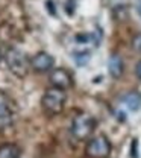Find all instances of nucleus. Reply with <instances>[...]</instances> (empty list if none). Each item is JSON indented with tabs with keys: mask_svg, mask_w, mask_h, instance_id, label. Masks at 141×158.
Listing matches in <instances>:
<instances>
[{
	"mask_svg": "<svg viewBox=\"0 0 141 158\" xmlns=\"http://www.w3.org/2000/svg\"><path fill=\"white\" fill-rule=\"evenodd\" d=\"M138 14H140V17H141V5L138 6Z\"/></svg>",
	"mask_w": 141,
	"mask_h": 158,
	"instance_id": "nucleus-15",
	"label": "nucleus"
},
{
	"mask_svg": "<svg viewBox=\"0 0 141 158\" xmlns=\"http://www.w3.org/2000/svg\"><path fill=\"white\" fill-rule=\"evenodd\" d=\"M5 62L9 69V72L12 75H15L17 78H24L29 73L30 65V59L27 58V55L17 49V47H9L5 53Z\"/></svg>",
	"mask_w": 141,
	"mask_h": 158,
	"instance_id": "nucleus-1",
	"label": "nucleus"
},
{
	"mask_svg": "<svg viewBox=\"0 0 141 158\" xmlns=\"http://www.w3.org/2000/svg\"><path fill=\"white\" fill-rule=\"evenodd\" d=\"M132 46H134V49H135L137 52L141 53V34H138V35L134 37V40H132Z\"/></svg>",
	"mask_w": 141,
	"mask_h": 158,
	"instance_id": "nucleus-12",
	"label": "nucleus"
},
{
	"mask_svg": "<svg viewBox=\"0 0 141 158\" xmlns=\"http://www.w3.org/2000/svg\"><path fill=\"white\" fill-rule=\"evenodd\" d=\"M46 6H47V11H50V14L55 15V5H53V2L52 0H47L46 2Z\"/></svg>",
	"mask_w": 141,
	"mask_h": 158,
	"instance_id": "nucleus-13",
	"label": "nucleus"
},
{
	"mask_svg": "<svg viewBox=\"0 0 141 158\" xmlns=\"http://www.w3.org/2000/svg\"><path fill=\"white\" fill-rule=\"evenodd\" d=\"M21 151L17 144L12 143H6L3 146H0V158H20Z\"/></svg>",
	"mask_w": 141,
	"mask_h": 158,
	"instance_id": "nucleus-10",
	"label": "nucleus"
},
{
	"mask_svg": "<svg viewBox=\"0 0 141 158\" xmlns=\"http://www.w3.org/2000/svg\"><path fill=\"white\" fill-rule=\"evenodd\" d=\"M85 152L90 158H108L111 155V143L105 135H97L88 141Z\"/></svg>",
	"mask_w": 141,
	"mask_h": 158,
	"instance_id": "nucleus-4",
	"label": "nucleus"
},
{
	"mask_svg": "<svg viewBox=\"0 0 141 158\" xmlns=\"http://www.w3.org/2000/svg\"><path fill=\"white\" fill-rule=\"evenodd\" d=\"M108 72L114 79H119L123 75V59L117 53L111 55V58L108 61Z\"/></svg>",
	"mask_w": 141,
	"mask_h": 158,
	"instance_id": "nucleus-9",
	"label": "nucleus"
},
{
	"mask_svg": "<svg viewBox=\"0 0 141 158\" xmlns=\"http://www.w3.org/2000/svg\"><path fill=\"white\" fill-rule=\"evenodd\" d=\"M53 64H55V59H53V56H52L50 53H47V52H38L34 58L30 59L32 69H34L35 72H38V73H44V72L52 70Z\"/></svg>",
	"mask_w": 141,
	"mask_h": 158,
	"instance_id": "nucleus-7",
	"label": "nucleus"
},
{
	"mask_svg": "<svg viewBox=\"0 0 141 158\" xmlns=\"http://www.w3.org/2000/svg\"><path fill=\"white\" fill-rule=\"evenodd\" d=\"M14 102L6 93L0 91V131L9 128L14 123Z\"/></svg>",
	"mask_w": 141,
	"mask_h": 158,
	"instance_id": "nucleus-5",
	"label": "nucleus"
},
{
	"mask_svg": "<svg viewBox=\"0 0 141 158\" xmlns=\"http://www.w3.org/2000/svg\"><path fill=\"white\" fill-rule=\"evenodd\" d=\"M135 75L138 76V79H141V61H138L135 65Z\"/></svg>",
	"mask_w": 141,
	"mask_h": 158,
	"instance_id": "nucleus-14",
	"label": "nucleus"
},
{
	"mask_svg": "<svg viewBox=\"0 0 141 158\" xmlns=\"http://www.w3.org/2000/svg\"><path fill=\"white\" fill-rule=\"evenodd\" d=\"M49 79H50V84L55 88H59V90H64V91L71 88V85H73V76L65 69H55V70H52Z\"/></svg>",
	"mask_w": 141,
	"mask_h": 158,
	"instance_id": "nucleus-6",
	"label": "nucleus"
},
{
	"mask_svg": "<svg viewBox=\"0 0 141 158\" xmlns=\"http://www.w3.org/2000/svg\"><path fill=\"white\" fill-rule=\"evenodd\" d=\"M0 61H2V50H0Z\"/></svg>",
	"mask_w": 141,
	"mask_h": 158,
	"instance_id": "nucleus-16",
	"label": "nucleus"
},
{
	"mask_svg": "<svg viewBox=\"0 0 141 158\" xmlns=\"http://www.w3.org/2000/svg\"><path fill=\"white\" fill-rule=\"evenodd\" d=\"M65 100H67L65 91L52 87V88H49L42 94V98H41V108H42V111L47 116H56V114L62 113V110L65 106Z\"/></svg>",
	"mask_w": 141,
	"mask_h": 158,
	"instance_id": "nucleus-2",
	"label": "nucleus"
},
{
	"mask_svg": "<svg viewBox=\"0 0 141 158\" xmlns=\"http://www.w3.org/2000/svg\"><path fill=\"white\" fill-rule=\"evenodd\" d=\"M90 58H91L90 50H76V52L73 53V59L76 61L78 65H85V64L90 61Z\"/></svg>",
	"mask_w": 141,
	"mask_h": 158,
	"instance_id": "nucleus-11",
	"label": "nucleus"
},
{
	"mask_svg": "<svg viewBox=\"0 0 141 158\" xmlns=\"http://www.w3.org/2000/svg\"><path fill=\"white\" fill-rule=\"evenodd\" d=\"M96 129V120L93 116L81 113L71 120V126H70V132L71 135L76 138L78 141H85L93 135Z\"/></svg>",
	"mask_w": 141,
	"mask_h": 158,
	"instance_id": "nucleus-3",
	"label": "nucleus"
},
{
	"mask_svg": "<svg viewBox=\"0 0 141 158\" xmlns=\"http://www.w3.org/2000/svg\"><path fill=\"white\" fill-rule=\"evenodd\" d=\"M121 102L129 111H138L141 108V94L138 91H129L121 98Z\"/></svg>",
	"mask_w": 141,
	"mask_h": 158,
	"instance_id": "nucleus-8",
	"label": "nucleus"
}]
</instances>
